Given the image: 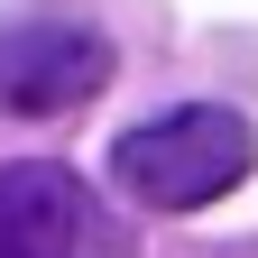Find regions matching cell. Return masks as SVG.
<instances>
[{"label": "cell", "mask_w": 258, "mask_h": 258, "mask_svg": "<svg viewBox=\"0 0 258 258\" xmlns=\"http://www.w3.org/2000/svg\"><path fill=\"white\" fill-rule=\"evenodd\" d=\"M249 166H258V129L221 102H175L111 148V184L139 212H203L231 184H249Z\"/></svg>", "instance_id": "cell-1"}, {"label": "cell", "mask_w": 258, "mask_h": 258, "mask_svg": "<svg viewBox=\"0 0 258 258\" xmlns=\"http://www.w3.org/2000/svg\"><path fill=\"white\" fill-rule=\"evenodd\" d=\"M111 83V37L74 19H10L0 28V111H83Z\"/></svg>", "instance_id": "cell-2"}, {"label": "cell", "mask_w": 258, "mask_h": 258, "mask_svg": "<svg viewBox=\"0 0 258 258\" xmlns=\"http://www.w3.org/2000/svg\"><path fill=\"white\" fill-rule=\"evenodd\" d=\"M92 249H102V221L74 166L55 157L0 166V258H92Z\"/></svg>", "instance_id": "cell-3"}]
</instances>
